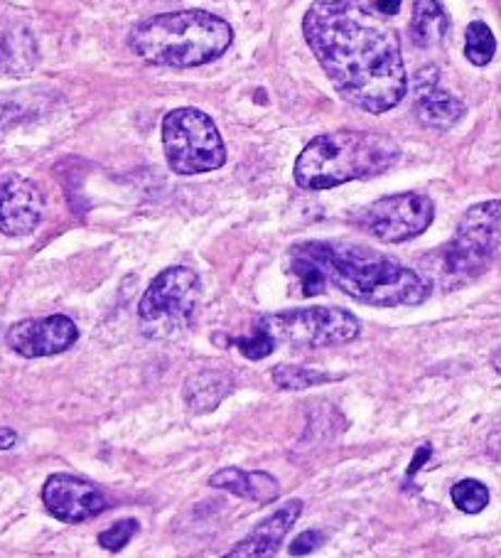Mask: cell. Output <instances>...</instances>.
<instances>
[{
    "instance_id": "cell-1",
    "label": "cell",
    "mask_w": 501,
    "mask_h": 558,
    "mask_svg": "<svg viewBox=\"0 0 501 558\" xmlns=\"http://www.w3.org/2000/svg\"><path fill=\"white\" fill-rule=\"evenodd\" d=\"M303 33L344 101L366 113H387L403 101L408 76L399 35L359 0H315Z\"/></svg>"
},
{
    "instance_id": "cell-2",
    "label": "cell",
    "mask_w": 501,
    "mask_h": 558,
    "mask_svg": "<svg viewBox=\"0 0 501 558\" xmlns=\"http://www.w3.org/2000/svg\"><path fill=\"white\" fill-rule=\"evenodd\" d=\"M291 252L313 262L322 274L325 286H332L364 305H420L430 295L426 278L374 248L344 242H305Z\"/></svg>"
},
{
    "instance_id": "cell-3",
    "label": "cell",
    "mask_w": 501,
    "mask_h": 558,
    "mask_svg": "<svg viewBox=\"0 0 501 558\" xmlns=\"http://www.w3.org/2000/svg\"><path fill=\"white\" fill-rule=\"evenodd\" d=\"M399 158V143L387 133L332 131L307 143L295 160L293 178L303 190H332L344 182L381 175Z\"/></svg>"
},
{
    "instance_id": "cell-4",
    "label": "cell",
    "mask_w": 501,
    "mask_h": 558,
    "mask_svg": "<svg viewBox=\"0 0 501 558\" xmlns=\"http://www.w3.org/2000/svg\"><path fill=\"white\" fill-rule=\"evenodd\" d=\"M234 31L219 15L207 11H175L152 15L131 33V50L140 60L160 66L207 64L229 50Z\"/></svg>"
},
{
    "instance_id": "cell-5",
    "label": "cell",
    "mask_w": 501,
    "mask_h": 558,
    "mask_svg": "<svg viewBox=\"0 0 501 558\" xmlns=\"http://www.w3.org/2000/svg\"><path fill=\"white\" fill-rule=\"evenodd\" d=\"M501 264V199L481 202L469 207L460 219L455 236L448 246L432 256V276L452 291L475 278L485 276L489 268Z\"/></svg>"
},
{
    "instance_id": "cell-6",
    "label": "cell",
    "mask_w": 501,
    "mask_h": 558,
    "mask_svg": "<svg viewBox=\"0 0 501 558\" xmlns=\"http://www.w3.org/2000/svg\"><path fill=\"white\" fill-rule=\"evenodd\" d=\"M162 146L172 172L201 175L219 170L227 162V148L219 131L205 111L175 109L162 121Z\"/></svg>"
},
{
    "instance_id": "cell-7",
    "label": "cell",
    "mask_w": 501,
    "mask_h": 558,
    "mask_svg": "<svg viewBox=\"0 0 501 558\" xmlns=\"http://www.w3.org/2000/svg\"><path fill=\"white\" fill-rule=\"evenodd\" d=\"M199 276L187 266L160 271L138 305L140 323L152 338H168L185 327L199 303Z\"/></svg>"
},
{
    "instance_id": "cell-8",
    "label": "cell",
    "mask_w": 501,
    "mask_h": 558,
    "mask_svg": "<svg viewBox=\"0 0 501 558\" xmlns=\"http://www.w3.org/2000/svg\"><path fill=\"white\" fill-rule=\"evenodd\" d=\"M261 325L273 335L276 342L295 348H332L359 338L362 325L342 307H297L264 315Z\"/></svg>"
},
{
    "instance_id": "cell-9",
    "label": "cell",
    "mask_w": 501,
    "mask_h": 558,
    "mask_svg": "<svg viewBox=\"0 0 501 558\" xmlns=\"http://www.w3.org/2000/svg\"><path fill=\"white\" fill-rule=\"evenodd\" d=\"M436 219V205L420 192H401L371 202L356 211L352 219L356 227L383 244H403L420 236Z\"/></svg>"
},
{
    "instance_id": "cell-10",
    "label": "cell",
    "mask_w": 501,
    "mask_h": 558,
    "mask_svg": "<svg viewBox=\"0 0 501 558\" xmlns=\"http://www.w3.org/2000/svg\"><path fill=\"white\" fill-rule=\"evenodd\" d=\"M42 502L54 519L66 524H82L99 517L109 507V499L89 480L57 473L47 477L42 487Z\"/></svg>"
},
{
    "instance_id": "cell-11",
    "label": "cell",
    "mask_w": 501,
    "mask_h": 558,
    "mask_svg": "<svg viewBox=\"0 0 501 558\" xmlns=\"http://www.w3.org/2000/svg\"><path fill=\"white\" fill-rule=\"evenodd\" d=\"M76 340H80V327L66 315L21 320L5 335L8 348L27 360L52 357V354L66 352Z\"/></svg>"
},
{
    "instance_id": "cell-12",
    "label": "cell",
    "mask_w": 501,
    "mask_h": 558,
    "mask_svg": "<svg viewBox=\"0 0 501 558\" xmlns=\"http://www.w3.org/2000/svg\"><path fill=\"white\" fill-rule=\"evenodd\" d=\"M45 197L33 180L8 175L0 182V232L8 236L33 234L42 221Z\"/></svg>"
},
{
    "instance_id": "cell-13",
    "label": "cell",
    "mask_w": 501,
    "mask_h": 558,
    "mask_svg": "<svg viewBox=\"0 0 501 558\" xmlns=\"http://www.w3.org/2000/svg\"><path fill=\"white\" fill-rule=\"evenodd\" d=\"M413 94H416V117L423 126L445 131L460 123L467 113L462 99L440 86L438 66H423L413 80Z\"/></svg>"
},
{
    "instance_id": "cell-14",
    "label": "cell",
    "mask_w": 501,
    "mask_h": 558,
    "mask_svg": "<svg viewBox=\"0 0 501 558\" xmlns=\"http://www.w3.org/2000/svg\"><path fill=\"white\" fill-rule=\"evenodd\" d=\"M303 514V502L301 499H291V502L283 505L278 512H273L268 519H264L254 532H250L244 542H239L231 551L229 558H241V556H268L276 554V548L285 542V536L295 526L297 519Z\"/></svg>"
},
{
    "instance_id": "cell-15",
    "label": "cell",
    "mask_w": 501,
    "mask_h": 558,
    "mask_svg": "<svg viewBox=\"0 0 501 558\" xmlns=\"http://www.w3.org/2000/svg\"><path fill=\"white\" fill-rule=\"evenodd\" d=\"M209 485L217 489L250 499L256 505H271L281 495V483L273 475L261 470H241V468H221L219 473L209 477Z\"/></svg>"
},
{
    "instance_id": "cell-16",
    "label": "cell",
    "mask_w": 501,
    "mask_h": 558,
    "mask_svg": "<svg viewBox=\"0 0 501 558\" xmlns=\"http://www.w3.org/2000/svg\"><path fill=\"white\" fill-rule=\"evenodd\" d=\"M231 389H234V379L227 369H199L187 377L182 397L192 413H209L227 399Z\"/></svg>"
},
{
    "instance_id": "cell-17",
    "label": "cell",
    "mask_w": 501,
    "mask_h": 558,
    "mask_svg": "<svg viewBox=\"0 0 501 558\" xmlns=\"http://www.w3.org/2000/svg\"><path fill=\"white\" fill-rule=\"evenodd\" d=\"M450 17L440 0H416L411 17V40L418 47H432L445 40Z\"/></svg>"
},
{
    "instance_id": "cell-18",
    "label": "cell",
    "mask_w": 501,
    "mask_h": 558,
    "mask_svg": "<svg viewBox=\"0 0 501 558\" xmlns=\"http://www.w3.org/2000/svg\"><path fill=\"white\" fill-rule=\"evenodd\" d=\"M334 379H340V377L327 374L322 369H313V367H295V364H278V367H273L276 387L285 389V391L313 389V387H317V384H327Z\"/></svg>"
},
{
    "instance_id": "cell-19",
    "label": "cell",
    "mask_w": 501,
    "mask_h": 558,
    "mask_svg": "<svg viewBox=\"0 0 501 558\" xmlns=\"http://www.w3.org/2000/svg\"><path fill=\"white\" fill-rule=\"evenodd\" d=\"M497 54V40L491 27L481 21L467 25L465 35V57L475 66H487Z\"/></svg>"
},
{
    "instance_id": "cell-20",
    "label": "cell",
    "mask_w": 501,
    "mask_h": 558,
    "mask_svg": "<svg viewBox=\"0 0 501 558\" xmlns=\"http://www.w3.org/2000/svg\"><path fill=\"white\" fill-rule=\"evenodd\" d=\"M452 502L460 509V512L465 514H479L481 509L489 505V489L485 483H479V480H460V483L452 487Z\"/></svg>"
},
{
    "instance_id": "cell-21",
    "label": "cell",
    "mask_w": 501,
    "mask_h": 558,
    "mask_svg": "<svg viewBox=\"0 0 501 558\" xmlns=\"http://www.w3.org/2000/svg\"><path fill=\"white\" fill-rule=\"evenodd\" d=\"M234 344L239 352L244 354L246 360H264L268 354L276 352V338L266 330L264 325H258L256 330H250V335H244V338H236Z\"/></svg>"
},
{
    "instance_id": "cell-22",
    "label": "cell",
    "mask_w": 501,
    "mask_h": 558,
    "mask_svg": "<svg viewBox=\"0 0 501 558\" xmlns=\"http://www.w3.org/2000/svg\"><path fill=\"white\" fill-rule=\"evenodd\" d=\"M138 529L140 524L136 519H121V522H115L111 529H106V532L99 534V546L111 554H119L121 548L129 546L131 538L138 534Z\"/></svg>"
},
{
    "instance_id": "cell-23",
    "label": "cell",
    "mask_w": 501,
    "mask_h": 558,
    "mask_svg": "<svg viewBox=\"0 0 501 558\" xmlns=\"http://www.w3.org/2000/svg\"><path fill=\"white\" fill-rule=\"evenodd\" d=\"M322 538H325V534L317 532V529H313V532H303V534L297 536L295 542L291 544V554H293V556L310 554V551H315L317 546L322 544Z\"/></svg>"
},
{
    "instance_id": "cell-24",
    "label": "cell",
    "mask_w": 501,
    "mask_h": 558,
    "mask_svg": "<svg viewBox=\"0 0 501 558\" xmlns=\"http://www.w3.org/2000/svg\"><path fill=\"white\" fill-rule=\"evenodd\" d=\"M21 117H23V109L15 104V99H5V96H0V131L13 126Z\"/></svg>"
},
{
    "instance_id": "cell-25",
    "label": "cell",
    "mask_w": 501,
    "mask_h": 558,
    "mask_svg": "<svg viewBox=\"0 0 501 558\" xmlns=\"http://www.w3.org/2000/svg\"><path fill=\"white\" fill-rule=\"evenodd\" d=\"M403 0H376V11H379L383 17L399 15Z\"/></svg>"
},
{
    "instance_id": "cell-26",
    "label": "cell",
    "mask_w": 501,
    "mask_h": 558,
    "mask_svg": "<svg viewBox=\"0 0 501 558\" xmlns=\"http://www.w3.org/2000/svg\"><path fill=\"white\" fill-rule=\"evenodd\" d=\"M15 440H17V436H15V430H13V428L0 426V450L13 448V446H15Z\"/></svg>"
},
{
    "instance_id": "cell-27",
    "label": "cell",
    "mask_w": 501,
    "mask_h": 558,
    "mask_svg": "<svg viewBox=\"0 0 501 558\" xmlns=\"http://www.w3.org/2000/svg\"><path fill=\"white\" fill-rule=\"evenodd\" d=\"M491 364H494V369L501 374V348L494 352V357H491Z\"/></svg>"
}]
</instances>
